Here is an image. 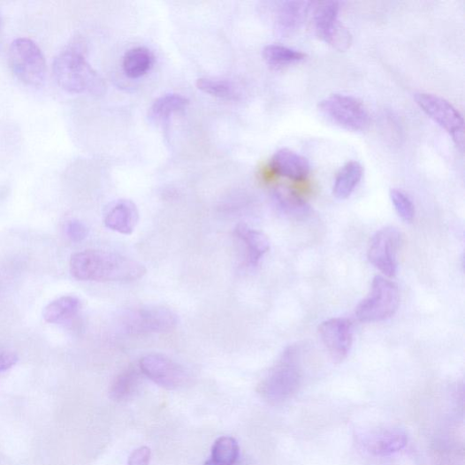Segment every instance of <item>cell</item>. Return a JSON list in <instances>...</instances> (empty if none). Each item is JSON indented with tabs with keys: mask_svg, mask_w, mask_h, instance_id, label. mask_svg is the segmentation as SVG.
<instances>
[{
	"mask_svg": "<svg viewBox=\"0 0 465 465\" xmlns=\"http://www.w3.org/2000/svg\"><path fill=\"white\" fill-rule=\"evenodd\" d=\"M311 3L284 2L279 4L276 15V28L278 34L289 37L305 23L311 9Z\"/></svg>",
	"mask_w": 465,
	"mask_h": 465,
	"instance_id": "cell-15",
	"label": "cell"
},
{
	"mask_svg": "<svg viewBox=\"0 0 465 465\" xmlns=\"http://www.w3.org/2000/svg\"><path fill=\"white\" fill-rule=\"evenodd\" d=\"M196 87L204 93L219 98L232 99L237 95L235 87L226 80L199 79Z\"/></svg>",
	"mask_w": 465,
	"mask_h": 465,
	"instance_id": "cell-26",
	"label": "cell"
},
{
	"mask_svg": "<svg viewBox=\"0 0 465 465\" xmlns=\"http://www.w3.org/2000/svg\"><path fill=\"white\" fill-rule=\"evenodd\" d=\"M435 465H463V455L454 451H445L438 454Z\"/></svg>",
	"mask_w": 465,
	"mask_h": 465,
	"instance_id": "cell-31",
	"label": "cell"
},
{
	"mask_svg": "<svg viewBox=\"0 0 465 465\" xmlns=\"http://www.w3.org/2000/svg\"><path fill=\"white\" fill-rule=\"evenodd\" d=\"M302 381L301 354L296 347H290L261 381L258 393L265 402L279 406L291 400L301 388Z\"/></svg>",
	"mask_w": 465,
	"mask_h": 465,
	"instance_id": "cell-3",
	"label": "cell"
},
{
	"mask_svg": "<svg viewBox=\"0 0 465 465\" xmlns=\"http://www.w3.org/2000/svg\"><path fill=\"white\" fill-rule=\"evenodd\" d=\"M339 3H319L314 13V22L316 34L323 42L339 51H346L352 43V36L339 22Z\"/></svg>",
	"mask_w": 465,
	"mask_h": 465,
	"instance_id": "cell-9",
	"label": "cell"
},
{
	"mask_svg": "<svg viewBox=\"0 0 465 465\" xmlns=\"http://www.w3.org/2000/svg\"><path fill=\"white\" fill-rule=\"evenodd\" d=\"M177 323L172 310L159 307L127 310L120 316L122 328L132 336L162 333L172 330Z\"/></svg>",
	"mask_w": 465,
	"mask_h": 465,
	"instance_id": "cell-7",
	"label": "cell"
},
{
	"mask_svg": "<svg viewBox=\"0 0 465 465\" xmlns=\"http://www.w3.org/2000/svg\"><path fill=\"white\" fill-rule=\"evenodd\" d=\"M154 64V56L146 48L139 47L128 50L123 58V70L131 79H138L149 72Z\"/></svg>",
	"mask_w": 465,
	"mask_h": 465,
	"instance_id": "cell-19",
	"label": "cell"
},
{
	"mask_svg": "<svg viewBox=\"0 0 465 465\" xmlns=\"http://www.w3.org/2000/svg\"><path fill=\"white\" fill-rule=\"evenodd\" d=\"M236 235L246 246L248 262L250 265H256L271 248L267 236L247 225H239L236 227Z\"/></svg>",
	"mask_w": 465,
	"mask_h": 465,
	"instance_id": "cell-17",
	"label": "cell"
},
{
	"mask_svg": "<svg viewBox=\"0 0 465 465\" xmlns=\"http://www.w3.org/2000/svg\"><path fill=\"white\" fill-rule=\"evenodd\" d=\"M140 370L155 384L169 390L183 386L187 380V375L181 365L163 354L146 355L141 361Z\"/></svg>",
	"mask_w": 465,
	"mask_h": 465,
	"instance_id": "cell-11",
	"label": "cell"
},
{
	"mask_svg": "<svg viewBox=\"0 0 465 465\" xmlns=\"http://www.w3.org/2000/svg\"><path fill=\"white\" fill-rule=\"evenodd\" d=\"M139 219V210L134 203L130 201H119L108 210L104 223L108 228L120 234L131 235Z\"/></svg>",
	"mask_w": 465,
	"mask_h": 465,
	"instance_id": "cell-16",
	"label": "cell"
},
{
	"mask_svg": "<svg viewBox=\"0 0 465 465\" xmlns=\"http://www.w3.org/2000/svg\"><path fill=\"white\" fill-rule=\"evenodd\" d=\"M318 110L327 121L348 131L367 130L371 123L368 110L351 95H331L323 99Z\"/></svg>",
	"mask_w": 465,
	"mask_h": 465,
	"instance_id": "cell-4",
	"label": "cell"
},
{
	"mask_svg": "<svg viewBox=\"0 0 465 465\" xmlns=\"http://www.w3.org/2000/svg\"><path fill=\"white\" fill-rule=\"evenodd\" d=\"M2 25H3V19L2 18H0V28H2Z\"/></svg>",
	"mask_w": 465,
	"mask_h": 465,
	"instance_id": "cell-32",
	"label": "cell"
},
{
	"mask_svg": "<svg viewBox=\"0 0 465 465\" xmlns=\"http://www.w3.org/2000/svg\"><path fill=\"white\" fill-rule=\"evenodd\" d=\"M401 244V232L393 227L380 229L370 242L369 259L376 269L388 278L397 274V253Z\"/></svg>",
	"mask_w": 465,
	"mask_h": 465,
	"instance_id": "cell-10",
	"label": "cell"
},
{
	"mask_svg": "<svg viewBox=\"0 0 465 465\" xmlns=\"http://www.w3.org/2000/svg\"><path fill=\"white\" fill-rule=\"evenodd\" d=\"M400 293L397 286L381 276L372 283L371 292L356 308L355 315L363 323H377L392 317L400 308Z\"/></svg>",
	"mask_w": 465,
	"mask_h": 465,
	"instance_id": "cell-6",
	"label": "cell"
},
{
	"mask_svg": "<svg viewBox=\"0 0 465 465\" xmlns=\"http://www.w3.org/2000/svg\"><path fill=\"white\" fill-rule=\"evenodd\" d=\"M391 202L398 216L405 222L411 223L415 216V210L408 195L400 189L390 191Z\"/></svg>",
	"mask_w": 465,
	"mask_h": 465,
	"instance_id": "cell-27",
	"label": "cell"
},
{
	"mask_svg": "<svg viewBox=\"0 0 465 465\" xmlns=\"http://www.w3.org/2000/svg\"><path fill=\"white\" fill-rule=\"evenodd\" d=\"M360 443L373 456L386 457L405 449L408 438L406 431L400 428L383 427L362 435Z\"/></svg>",
	"mask_w": 465,
	"mask_h": 465,
	"instance_id": "cell-13",
	"label": "cell"
},
{
	"mask_svg": "<svg viewBox=\"0 0 465 465\" xmlns=\"http://www.w3.org/2000/svg\"><path fill=\"white\" fill-rule=\"evenodd\" d=\"M9 61L14 76L26 85L41 86L46 75V60L36 44L27 38L15 40L10 48Z\"/></svg>",
	"mask_w": 465,
	"mask_h": 465,
	"instance_id": "cell-5",
	"label": "cell"
},
{
	"mask_svg": "<svg viewBox=\"0 0 465 465\" xmlns=\"http://www.w3.org/2000/svg\"><path fill=\"white\" fill-rule=\"evenodd\" d=\"M141 372L137 368H128L112 382L110 394L114 401L123 402L135 394L141 385Z\"/></svg>",
	"mask_w": 465,
	"mask_h": 465,
	"instance_id": "cell-21",
	"label": "cell"
},
{
	"mask_svg": "<svg viewBox=\"0 0 465 465\" xmlns=\"http://www.w3.org/2000/svg\"><path fill=\"white\" fill-rule=\"evenodd\" d=\"M270 169L274 175L301 181L309 175L310 164L303 156L288 149H282L273 156Z\"/></svg>",
	"mask_w": 465,
	"mask_h": 465,
	"instance_id": "cell-14",
	"label": "cell"
},
{
	"mask_svg": "<svg viewBox=\"0 0 465 465\" xmlns=\"http://www.w3.org/2000/svg\"><path fill=\"white\" fill-rule=\"evenodd\" d=\"M363 175L362 164L356 161L348 162L339 172L333 192L337 198L347 199L354 191Z\"/></svg>",
	"mask_w": 465,
	"mask_h": 465,
	"instance_id": "cell-20",
	"label": "cell"
},
{
	"mask_svg": "<svg viewBox=\"0 0 465 465\" xmlns=\"http://www.w3.org/2000/svg\"><path fill=\"white\" fill-rule=\"evenodd\" d=\"M84 44L74 40L55 57L53 74L59 87L72 94L95 93L102 80L87 61Z\"/></svg>",
	"mask_w": 465,
	"mask_h": 465,
	"instance_id": "cell-2",
	"label": "cell"
},
{
	"mask_svg": "<svg viewBox=\"0 0 465 465\" xmlns=\"http://www.w3.org/2000/svg\"><path fill=\"white\" fill-rule=\"evenodd\" d=\"M65 234L73 242H81L88 235V228L80 220L72 219L65 223Z\"/></svg>",
	"mask_w": 465,
	"mask_h": 465,
	"instance_id": "cell-28",
	"label": "cell"
},
{
	"mask_svg": "<svg viewBox=\"0 0 465 465\" xmlns=\"http://www.w3.org/2000/svg\"><path fill=\"white\" fill-rule=\"evenodd\" d=\"M151 458L150 449L142 446L133 451L128 458L127 465H149Z\"/></svg>",
	"mask_w": 465,
	"mask_h": 465,
	"instance_id": "cell-29",
	"label": "cell"
},
{
	"mask_svg": "<svg viewBox=\"0 0 465 465\" xmlns=\"http://www.w3.org/2000/svg\"><path fill=\"white\" fill-rule=\"evenodd\" d=\"M19 362L16 353L8 350H0V373L11 370Z\"/></svg>",
	"mask_w": 465,
	"mask_h": 465,
	"instance_id": "cell-30",
	"label": "cell"
},
{
	"mask_svg": "<svg viewBox=\"0 0 465 465\" xmlns=\"http://www.w3.org/2000/svg\"><path fill=\"white\" fill-rule=\"evenodd\" d=\"M321 340L332 359L343 362L353 345V326L346 318H332L319 326Z\"/></svg>",
	"mask_w": 465,
	"mask_h": 465,
	"instance_id": "cell-12",
	"label": "cell"
},
{
	"mask_svg": "<svg viewBox=\"0 0 465 465\" xmlns=\"http://www.w3.org/2000/svg\"><path fill=\"white\" fill-rule=\"evenodd\" d=\"M415 99L419 108L448 132L455 144L462 149L464 121L461 113L445 98L433 94L418 93Z\"/></svg>",
	"mask_w": 465,
	"mask_h": 465,
	"instance_id": "cell-8",
	"label": "cell"
},
{
	"mask_svg": "<svg viewBox=\"0 0 465 465\" xmlns=\"http://www.w3.org/2000/svg\"><path fill=\"white\" fill-rule=\"evenodd\" d=\"M80 308L81 302L77 296L63 295L44 309L43 318L49 324H61L72 319Z\"/></svg>",
	"mask_w": 465,
	"mask_h": 465,
	"instance_id": "cell-18",
	"label": "cell"
},
{
	"mask_svg": "<svg viewBox=\"0 0 465 465\" xmlns=\"http://www.w3.org/2000/svg\"><path fill=\"white\" fill-rule=\"evenodd\" d=\"M240 454L238 442L234 438L223 437L214 443L210 459L204 465H237Z\"/></svg>",
	"mask_w": 465,
	"mask_h": 465,
	"instance_id": "cell-23",
	"label": "cell"
},
{
	"mask_svg": "<svg viewBox=\"0 0 465 465\" xmlns=\"http://www.w3.org/2000/svg\"><path fill=\"white\" fill-rule=\"evenodd\" d=\"M188 103V99L182 95H164L150 108L149 118L154 122L167 120L174 113L184 110Z\"/></svg>",
	"mask_w": 465,
	"mask_h": 465,
	"instance_id": "cell-22",
	"label": "cell"
},
{
	"mask_svg": "<svg viewBox=\"0 0 465 465\" xmlns=\"http://www.w3.org/2000/svg\"><path fill=\"white\" fill-rule=\"evenodd\" d=\"M263 57L274 66L289 65L306 59L307 55L301 51L281 45H269L263 50Z\"/></svg>",
	"mask_w": 465,
	"mask_h": 465,
	"instance_id": "cell-25",
	"label": "cell"
},
{
	"mask_svg": "<svg viewBox=\"0 0 465 465\" xmlns=\"http://www.w3.org/2000/svg\"><path fill=\"white\" fill-rule=\"evenodd\" d=\"M71 273L80 281L129 282L143 278L147 270L142 263L122 255L85 250L72 255Z\"/></svg>",
	"mask_w": 465,
	"mask_h": 465,
	"instance_id": "cell-1",
	"label": "cell"
},
{
	"mask_svg": "<svg viewBox=\"0 0 465 465\" xmlns=\"http://www.w3.org/2000/svg\"><path fill=\"white\" fill-rule=\"evenodd\" d=\"M276 201L282 210L294 217L305 216L309 207L302 197L286 187H278L274 191Z\"/></svg>",
	"mask_w": 465,
	"mask_h": 465,
	"instance_id": "cell-24",
	"label": "cell"
}]
</instances>
